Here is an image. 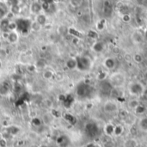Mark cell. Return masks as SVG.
Instances as JSON below:
<instances>
[{"label": "cell", "mask_w": 147, "mask_h": 147, "mask_svg": "<svg viewBox=\"0 0 147 147\" xmlns=\"http://www.w3.org/2000/svg\"><path fill=\"white\" fill-rule=\"evenodd\" d=\"M110 85L115 88H120L126 84V76L122 72H114L109 80Z\"/></svg>", "instance_id": "obj_1"}, {"label": "cell", "mask_w": 147, "mask_h": 147, "mask_svg": "<svg viewBox=\"0 0 147 147\" xmlns=\"http://www.w3.org/2000/svg\"><path fill=\"white\" fill-rule=\"evenodd\" d=\"M16 29L22 34H28L31 29V22L27 18H18L16 21Z\"/></svg>", "instance_id": "obj_2"}, {"label": "cell", "mask_w": 147, "mask_h": 147, "mask_svg": "<svg viewBox=\"0 0 147 147\" xmlns=\"http://www.w3.org/2000/svg\"><path fill=\"white\" fill-rule=\"evenodd\" d=\"M128 90L130 92V94L134 96H142L143 94L146 91V88L145 86L140 83V82H134L129 85Z\"/></svg>", "instance_id": "obj_3"}, {"label": "cell", "mask_w": 147, "mask_h": 147, "mask_svg": "<svg viewBox=\"0 0 147 147\" xmlns=\"http://www.w3.org/2000/svg\"><path fill=\"white\" fill-rule=\"evenodd\" d=\"M77 68L80 71H87L91 66V61L88 57L80 56L77 57Z\"/></svg>", "instance_id": "obj_4"}, {"label": "cell", "mask_w": 147, "mask_h": 147, "mask_svg": "<svg viewBox=\"0 0 147 147\" xmlns=\"http://www.w3.org/2000/svg\"><path fill=\"white\" fill-rule=\"evenodd\" d=\"M118 110H119V105L114 100H109L103 104V111L106 114H115Z\"/></svg>", "instance_id": "obj_5"}, {"label": "cell", "mask_w": 147, "mask_h": 147, "mask_svg": "<svg viewBox=\"0 0 147 147\" xmlns=\"http://www.w3.org/2000/svg\"><path fill=\"white\" fill-rule=\"evenodd\" d=\"M90 86L85 84H80L78 87H77V95L80 97H87L90 95Z\"/></svg>", "instance_id": "obj_6"}, {"label": "cell", "mask_w": 147, "mask_h": 147, "mask_svg": "<svg viewBox=\"0 0 147 147\" xmlns=\"http://www.w3.org/2000/svg\"><path fill=\"white\" fill-rule=\"evenodd\" d=\"M30 11L31 13L34 14V15H38L40 13H41L42 11V6H41V3L39 2H33L30 5Z\"/></svg>", "instance_id": "obj_7"}, {"label": "cell", "mask_w": 147, "mask_h": 147, "mask_svg": "<svg viewBox=\"0 0 147 147\" xmlns=\"http://www.w3.org/2000/svg\"><path fill=\"white\" fill-rule=\"evenodd\" d=\"M138 127L141 132L147 133V116H142L138 121Z\"/></svg>", "instance_id": "obj_8"}, {"label": "cell", "mask_w": 147, "mask_h": 147, "mask_svg": "<svg viewBox=\"0 0 147 147\" xmlns=\"http://www.w3.org/2000/svg\"><path fill=\"white\" fill-rule=\"evenodd\" d=\"M9 20L8 18H3L0 21V29L2 32H9Z\"/></svg>", "instance_id": "obj_9"}, {"label": "cell", "mask_w": 147, "mask_h": 147, "mask_svg": "<svg viewBox=\"0 0 147 147\" xmlns=\"http://www.w3.org/2000/svg\"><path fill=\"white\" fill-rule=\"evenodd\" d=\"M103 65L107 69L113 70L115 68V61L112 58H107V59H105V60L103 62Z\"/></svg>", "instance_id": "obj_10"}, {"label": "cell", "mask_w": 147, "mask_h": 147, "mask_svg": "<svg viewBox=\"0 0 147 147\" xmlns=\"http://www.w3.org/2000/svg\"><path fill=\"white\" fill-rule=\"evenodd\" d=\"M41 26H44L47 24V17L45 14L43 13H40L36 16V20H35Z\"/></svg>", "instance_id": "obj_11"}, {"label": "cell", "mask_w": 147, "mask_h": 147, "mask_svg": "<svg viewBox=\"0 0 147 147\" xmlns=\"http://www.w3.org/2000/svg\"><path fill=\"white\" fill-rule=\"evenodd\" d=\"M18 39H19V36H18V34L16 32V31H10L9 32V35H8V38L7 40H9V42L10 43H16L18 41Z\"/></svg>", "instance_id": "obj_12"}, {"label": "cell", "mask_w": 147, "mask_h": 147, "mask_svg": "<svg viewBox=\"0 0 147 147\" xmlns=\"http://www.w3.org/2000/svg\"><path fill=\"white\" fill-rule=\"evenodd\" d=\"M65 65H66V67L69 70H73V69L77 68V59H76V58H71V59H69L66 61Z\"/></svg>", "instance_id": "obj_13"}, {"label": "cell", "mask_w": 147, "mask_h": 147, "mask_svg": "<svg viewBox=\"0 0 147 147\" xmlns=\"http://www.w3.org/2000/svg\"><path fill=\"white\" fill-rule=\"evenodd\" d=\"M9 85L6 84V83H2L0 84V96H7L9 93Z\"/></svg>", "instance_id": "obj_14"}, {"label": "cell", "mask_w": 147, "mask_h": 147, "mask_svg": "<svg viewBox=\"0 0 147 147\" xmlns=\"http://www.w3.org/2000/svg\"><path fill=\"white\" fill-rule=\"evenodd\" d=\"M57 144L61 147H65L68 144V139L65 136H60L57 139Z\"/></svg>", "instance_id": "obj_15"}, {"label": "cell", "mask_w": 147, "mask_h": 147, "mask_svg": "<svg viewBox=\"0 0 147 147\" xmlns=\"http://www.w3.org/2000/svg\"><path fill=\"white\" fill-rule=\"evenodd\" d=\"M104 130H105L106 134H108V135H109V136H110V135H114V132H115V126H113V125H111V124L106 125V127H105Z\"/></svg>", "instance_id": "obj_16"}, {"label": "cell", "mask_w": 147, "mask_h": 147, "mask_svg": "<svg viewBox=\"0 0 147 147\" xmlns=\"http://www.w3.org/2000/svg\"><path fill=\"white\" fill-rule=\"evenodd\" d=\"M9 11L15 16V15H18L21 11V8H20V5H14V6H11L9 7Z\"/></svg>", "instance_id": "obj_17"}, {"label": "cell", "mask_w": 147, "mask_h": 147, "mask_svg": "<svg viewBox=\"0 0 147 147\" xmlns=\"http://www.w3.org/2000/svg\"><path fill=\"white\" fill-rule=\"evenodd\" d=\"M84 0H70V4L74 8H78L83 4Z\"/></svg>", "instance_id": "obj_18"}, {"label": "cell", "mask_w": 147, "mask_h": 147, "mask_svg": "<svg viewBox=\"0 0 147 147\" xmlns=\"http://www.w3.org/2000/svg\"><path fill=\"white\" fill-rule=\"evenodd\" d=\"M19 132V128L16 127H9L7 129V134L9 135H15Z\"/></svg>", "instance_id": "obj_19"}, {"label": "cell", "mask_w": 147, "mask_h": 147, "mask_svg": "<svg viewBox=\"0 0 147 147\" xmlns=\"http://www.w3.org/2000/svg\"><path fill=\"white\" fill-rule=\"evenodd\" d=\"M41 28H42V26L40 25L36 21H35V22H33L31 23V29L34 30V31H36V32H37V31L40 30Z\"/></svg>", "instance_id": "obj_20"}, {"label": "cell", "mask_w": 147, "mask_h": 147, "mask_svg": "<svg viewBox=\"0 0 147 147\" xmlns=\"http://www.w3.org/2000/svg\"><path fill=\"white\" fill-rule=\"evenodd\" d=\"M125 147H137V142L133 139L128 140L125 143Z\"/></svg>", "instance_id": "obj_21"}, {"label": "cell", "mask_w": 147, "mask_h": 147, "mask_svg": "<svg viewBox=\"0 0 147 147\" xmlns=\"http://www.w3.org/2000/svg\"><path fill=\"white\" fill-rule=\"evenodd\" d=\"M43 77H44V78H46V79H51V78L53 77V72L52 71H50V70H47V71H44Z\"/></svg>", "instance_id": "obj_22"}, {"label": "cell", "mask_w": 147, "mask_h": 147, "mask_svg": "<svg viewBox=\"0 0 147 147\" xmlns=\"http://www.w3.org/2000/svg\"><path fill=\"white\" fill-rule=\"evenodd\" d=\"M5 3H7V5L9 7H11V6H14V5H19L20 0H6Z\"/></svg>", "instance_id": "obj_23"}, {"label": "cell", "mask_w": 147, "mask_h": 147, "mask_svg": "<svg viewBox=\"0 0 147 147\" xmlns=\"http://www.w3.org/2000/svg\"><path fill=\"white\" fill-rule=\"evenodd\" d=\"M0 9L4 10L5 12H9V6L7 5V3L3 1H0Z\"/></svg>", "instance_id": "obj_24"}, {"label": "cell", "mask_w": 147, "mask_h": 147, "mask_svg": "<svg viewBox=\"0 0 147 147\" xmlns=\"http://www.w3.org/2000/svg\"><path fill=\"white\" fill-rule=\"evenodd\" d=\"M16 29V22H9V31H15Z\"/></svg>", "instance_id": "obj_25"}, {"label": "cell", "mask_w": 147, "mask_h": 147, "mask_svg": "<svg viewBox=\"0 0 147 147\" xmlns=\"http://www.w3.org/2000/svg\"><path fill=\"white\" fill-rule=\"evenodd\" d=\"M32 124L35 127H39L41 125V121L39 119V118H34L32 120Z\"/></svg>", "instance_id": "obj_26"}, {"label": "cell", "mask_w": 147, "mask_h": 147, "mask_svg": "<svg viewBox=\"0 0 147 147\" xmlns=\"http://www.w3.org/2000/svg\"><path fill=\"white\" fill-rule=\"evenodd\" d=\"M6 15H7V12H5L4 10L0 9V21L6 17Z\"/></svg>", "instance_id": "obj_27"}, {"label": "cell", "mask_w": 147, "mask_h": 147, "mask_svg": "<svg viewBox=\"0 0 147 147\" xmlns=\"http://www.w3.org/2000/svg\"><path fill=\"white\" fill-rule=\"evenodd\" d=\"M7 146V141L5 139H1L0 140V147H6Z\"/></svg>", "instance_id": "obj_28"}, {"label": "cell", "mask_w": 147, "mask_h": 147, "mask_svg": "<svg viewBox=\"0 0 147 147\" xmlns=\"http://www.w3.org/2000/svg\"><path fill=\"white\" fill-rule=\"evenodd\" d=\"M40 147H48V146H45V145H42V146H40Z\"/></svg>", "instance_id": "obj_29"}, {"label": "cell", "mask_w": 147, "mask_h": 147, "mask_svg": "<svg viewBox=\"0 0 147 147\" xmlns=\"http://www.w3.org/2000/svg\"><path fill=\"white\" fill-rule=\"evenodd\" d=\"M1 65H2V64H1V60H0V68H1Z\"/></svg>", "instance_id": "obj_30"}, {"label": "cell", "mask_w": 147, "mask_h": 147, "mask_svg": "<svg viewBox=\"0 0 147 147\" xmlns=\"http://www.w3.org/2000/svg\"><path fill=\"white\" fill-rule=\"evenodd\" d=\"M28 1H31V0H28Z\"/></svg>", "instance_id": "obj_31"}]
</instances>
